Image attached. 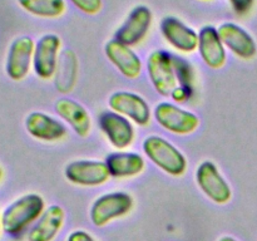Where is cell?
Masks as SVG:
<instances>
[{
  "label": "cell",
  "instance_id": "6da1fadb",
  "mask_svg": "<svg viewBox=\"0 0 257 241\" xmlns=\"http://www.w3.org/2000/svg\"><path fill=\"white\" fill-rule=\"evenodd\" d=\"M44 211L45 201L40 195L27 193L20 196L3 211V231L10 236L22 235L39 220Z\"/></svg>",
  "mask_w": 257,
  "mask_h": 241
},
{
  "label": "cell",
  "instance_id": "7a4b0ae2",
  "mask_svg": "<svg viewBox=\"0 0 257 241\" xmlns=\"http://www.w3.org/2000/svg\"><path fill=\"white\" fill-rule=\"evenodd\" d=\"M142 148L146 157L167 175L180 177L187 170L186 156L166 138L148 136L143 141Z\"/></svg>",
  "mask_w": 257,
  "mask_h": 241
},
{
  "label": "cell",
  "instance_id": "3957f363",
  "mask_svg": "<svg viewBox=\"0 0 257 241\" xmlns=\"http://www.w3.org/2000/svg\"><path fill=\"white\" fill-rule=\"evenodd\" d=\"M153 117L161 127L178 136L191 135L200 127L201 123L196 113L170 102L158 103L153 110Z\"/></svg>",
  "mask_w": 257,
  "mask_h": 241
},
{
  "label": "cell",
  "instance_id": "277c9868",
  "mask_svg": "<svg viewBox=\"0 0 257 241\" xmlns=\"http://www.w3.org/2000/svg\"><path fill=\"white\" fill-rule=\"evenodd\" d=\"M133 208V197L124 191H114L98 197L90 207L93 225L102 227L110 221L127 215Z\"/></svg>",
  "mask_w": 257,
  "mask_h": 241
},
{
  "label": "cell",
  "instance_id": "5b68a950",
  "mask_svg": "<svg viewBox=\"0 0 257 241\" xmlns=\"http://www.w3.org/2000/svg\"><path fill=\"white\" fill-rule=\"evenodd\" d=\"M147 73L156 92L170 97L177 87V78L173 68V54L165 49H157L148 55Z\"/></svg>",
  "mask_w": 257,
  "mask_h": 241
},
{
  "label": "cell",
  "instance_id": "8992f818",
  "mask_svg": "<svg viewBox=\"0 0 257 241\" xmlns=\"http://www.w3.org/2000/svg\"><path fill=\"white\" fill-rule=\"evenodd\" d=\"M198 188L215 203L225 205L232 198V190L212 161H203L196 170Z\"/></svg>",
  "mask_w": 257,
  "mask_h": 241
},
{
  "label": "cell",
  "instance_id": "52a82bcc",
  "mask_svg": "<svg viewBox=\"0 0 257 241\" xmlns=\"http://www.w3.org/2000/svg\"><path fill=\"white\" fill-rule=\"evenodd\" d=\"M64 176L70 183L82 187L102 186L110 178L104 161L75 160L64 168Z\"/></svg>",
  "mask_w": 257,
  "mask_h": 241
},
{
  "label": "cell",
  "instance_id": "ba28073f",
  "mask_svg": "<svg viewBox=\"0 0 257 241\" xmlns=\"http://www.w3.org/2000/svg\"><path fill=\"white\" fill-rule=\"evenodd\" d=\"M108 105L110 109L138 126H148L152 118V110L147 100L142 95L130 90L113 93L108 99Z\"/></svg>",
  "mask_w": 257,
  "mask_h": 241
},
{
  "label": "cell",
  "instance_id": "9c48e42d",
  "mask_svg": "<svg viewBox=\"0 0 257 241\" xmlns=\"http://www.w3.org/2000/svg\"><path fill=\"white\" fill-rule=\"evenodd\" d=\"M35 43L30 37L23 35L17 38L10 44L8 50L5 73L14 82L25 79L33 68Z\"/></svg>",
  "mask_w": 257,
  "mask_h": 241
},
{
  "label": "cell",
  "instance_id": "30bf717a",
  "mask_svg": "<svg viewBox=\"0 0 257 241\" xmlns=\"http://www.w3.org/2000/svg\"><path fill=\"white\" fill-rule=\"evenodd\" d=\"M62 40L57 34H45L35 43L33 69L40 79L48 80L57 73Z\"/></svg>",
  "mask_w": 257,
  "mask_h": 241
},
{
  "label": "cell",
  "instance_id": "8fae6325",
  "mask_svg": "<svg viewBox=\"0 0 257 241\" xmlns=\"http://www.w3.org/2000/svg\"><path fill=\"white\" fill-rule=\"evenodd\" d=\"M98 126L108 142L117 150L131 147L135 141V127L128 118L114 110H103L98 115Z\"/></svg>",
  "mask_w": 257,
  "mask_h": 241
},
{
  "label": "cell",
  "instance_id": "7c38bea8",
  "mask_svg": "<svg viewBox=\"0 0 257 241\" xmlns=\"http://www.w3.org/2000/svg\"><path fill=\"white\" fill-rule=\"evenodd\" d=\"M152 20V12L148 7L138 5L133 8L124 23L115 32L114 39L130 47L140 44L150 32Z\"/></svg>",
  "mask_w": 257,
  "mask_h": 241
},
{
  "label": "cell",
  "instance_id": "4fadbf2b",
  "mask_svg": "<svg viewBox=\"0 0 257 241\" xmlns=\"http://www.w3.org/2000/svg\"><path fill=\"white\" fill-rule=\"evenodd\" d=\"M163 38L176 50L193 53L198 48V33L176 17H165L161 22Z\"/></svg>",
  "mask_w": 257,
  "mask_h": 241
},
{
  "label": "cell",
  "instance_id": "5bb4252c",
  "mask_svg": "<svg viewBox=\"0 0 257 241\" xmlns=\"http://www.w3.org/2000/svg\"><path fill=\"white\" fill-rule=\"evenodd\" d=\"M218 34L226 49L245 60L252 59L257 54V45L252 35L235 23H223L220 25Z\"/></svg>",
  "mask_w": 257,
  "mask_h": 241
},
{
  "label": "cell",
  "instance_id": "9a60e30c",
  "mask_svg": "<svg viewBox=\"0 0 257 241\" xmlns=\"http://www.w3.org/2000/svg\"><path fill=\"white\" fill-rule=\"evenodd\" d=\"M25 130L33 138L43 142H57L67 136V127L62 120L43 112H32L25 118Z\"/></svg>",
  "mask_w": 257,
  "mask_h": 241
},
{
  "label": "cell",
  "instance_id": "2e32d148",
  "mask_svg": "<svg viewBox=\"0 0 257 241\" xmlns=\"http://www.w3.org/2000/svg\"><path fill=\"white\" fill-rule=\"evenodd\" d=\"M105 57L125 78L136 79L142 73V60L132 47L112 39L104 47Z\"/></svg>",
  "mask_w": 257,
  "mask_h": 241
},
{
  "label": "cell",
  "instance_id": "e0dca14e",
  "mask_svg": "<svg viewBox=\"0 0 257 241\" xmlns=\"http://www.w3.org/2000/svg\"><path fill=\"white\" fill-rule=\"evenodd\" d=\"M197 49L203 63L211 69H221L227 60L226 48L218 34V29L213 25L201 28Z\"/></svg>",
  "mask_w": 257,
  "mask_h": 241
},
{
  "label": "cell",
  "instance_id": "ac0fdd59",
  "mask_svg": "<svg viewBox=\"0 0 257 241\" xmlns=\"http://www.w3.org/2000/svg\"><path fill=\"white\" fill-rule=\"evenodd\" d=\"M55 112L72 127L79 137H88L92 131L90 114L83 104L72 98H60L55 102Z\"/></svg>",
  "mask_w": 257,
  "mask_h": 241
},
{
  "label": "cell",
  "instance_id": "d6986e66",
  "mask_svg": "<svg viewBox=\"0 0 257 241\" xmlns=\"http://www.w3.org/2000/svg\"><path fill=\"white\" fill-rule=\"evenodd\" d=\"M65 212L59 205H52L28 232V241H53L64 223Z\"/></svg>",
  "mask_w": 257,
  "mask_h": 241
},
{
  "label": "cell",
  "instance_id": "ffe728a7",
  "mask_svg": "<svg viewBox=\"0 0 257 241\" xmlns=\"http://www.w3.org/2000/svg\"><path fill=\"white\" fill-rule=\"evenodd\" d=\"M110 177L130 178L141 175L146 168V161L140 153L136 152H118L109 153L104 160Z\"/></svg>",
  "mask_w": 257,
  "mask_h": 241
},
{
  "label": "cell",
  "instance_id": "44dd1931",
  "mask_svg": "<svg viewBox=\"0 0 257 241\" xmlns=\"http://www.w3.org/2000/svg\"><path fill=\"white\" fill-rule=\"evenodd\" d=\"M55 87L62 93H68L73 89L78 75L77 55L72 50H65L60 54L59 64L57 68Z\"/></svg>",
  "mask_w": 257,
  "mask_h": 241
},
{
  "label": "cell",
  "instance_id": "7402d4cb",
  "mask_svg": "<svg viewBox=\"0 0 257 241\" xmlns=\"http://www.w3.org/2000/svg\"><path fill=\"white\" fill-rule=\"evenodd\" d=\"M18 4L29 14L44 19L62 17L67 10L64 0H17Z\"/></svg>",
  "mask_w": 257,
  "mask_h": 241
},
{
  "label": "cell",
  "instance_id": "603a6c76",
  "mask_svg": "<svg viewBox=\"0 0 257 241\" xmlns=\"http://www.w3.org/2000/svg\"><path fill=\"white\" fill-rule=\"evenodd\" d=\"M173 68L177 78L178 85L187 88H193L195 73H193L192 64L186 58L173 54Z\"/></svg>",
  "mask_w": 257,
  "mask_h": 241
},
{
  "label": "cell",
  "instance_id": "cb8c5ba5",
  "mask_svg": "<svg viewBox=\"0 0 257 241\" xmlns=\"http://www.w3.org/2000/svg\"><path fill=\"white\" fill-rule=\"evenodd\" d=\"M73 5L80 12L88 15H94L102 10V0H70Z\"/></svg>",
  "mask_w": 257,
  "mask_h": 241
},
{
  "label": "cell",
  "instance_id": "d4e9b609",
  "mask_svg": "<svg viewBox=\"0 0 257 241\" xmlns=\"http://www.w3.org/2000/svg\"><path fill=\"white\" fill-rule=\"evenodd\" d=\"M193 94V88H187V87H182V85H177L175 89L172 90L170 97L172 98V100L177 103H185L192 97Z\"/></svg>",
  "mask_w": 257,
  "mask_h": 241
},
{
  "label": "cell",
  "instance_id": "484cf974",
  "mask_svg": "<svg viewBox=\"0 0 257 241\" xmlns=\"http://www.w3.org/2000/svg\"><path fill=\"white\" fill-rule=\"evenodd\" d=\"M228 2L237 14L242 15L250 12L255 0H228Z\"/></svg>",
  "mask_w": 257,
  "mask_h": 241
},
{
  "label": "cell",
  "instance_id": "4316f807",
  "mask_svg": "<svg viewBox=\"0 0 257 241\" xmlns=\"http://www.w3.org/2000/svg\"><path fill=\"white\" fill-rule=\"evenodd\" d=\"M67 241H95L94 237L92 235L87 232L84 230H77L73 231L69 236H68Z\"/></svg>",
  "mask_w": 257,
  "mask_h": 241
},
{
  "label": "cell",
  "instance_id": "83f0119b",
  "mask_svg": "<svg viewBox=\"0 0 257 241\" xmlns=\"http://www.w3.org/2000/svg\"><path fill=\"white\" fill-rule=\"evenodd\" d=\"M218 241H238V240H236V238L231 237V236H222V237H221Z\"/></svg>",
  "mask_w": 257,
  "mask_h": 241
},
{
  "label": "cell",
  "instance_id": "f1b7e54d",
  "mask_svg": "<svg viewBox=\"0 0 257 241\" xmlns=\"http://www.w3.org/2000/svg\"><path fill=\"white\" fill-rule=\"evenodd\" d=\"M2 231H3V223H2V215H0V236H2Z\"/></svg>",
  "mask_w": 257,
  "mask_h": 241
},
{
  "label": "cell",
  "instance_id": "f546056e",
  "mask_svg": "<svg viewBox=\"0 0 257 241\" xmlns=\"http://www.w3.org/2000/svg\"><path fill=\"white\" fill-rule=\"evenodd\" d=\"M2 177H3V170L2 167H0V180H2Z\"/></svg>",
  "mask_w": 257,
  "mask_h": 241
}]
</instances>
